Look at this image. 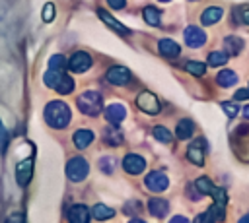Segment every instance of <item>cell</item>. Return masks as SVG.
I'll return each instance as SVG.
<instances>
[{
	"mask_svg": "<svg viewBox=\"0 0 249 223\" xmlns=\"http://www.w3.org/2000/svg\"><path fill=\"white\" fill-rule=\"evenodd\" d=\"M70 116H72L70 114V109L62 101H51L45 107V120L53 128H64V126H68Z\"/></svg>",
	"mask_w": 249,
	"mask_h": 223,
	"instance_id": "cell-1",
	"label": "cell"
},
{
	"mask_svg": "<svg viewBox=\"0 0 249 223\" xmlns=\"http://www.w3.org/2000/svg\"><path fill=\"white\" fill-rule=\"evenodd\" d=\"M76 105H78V109H80L84 114H88V116H97V114L101 112V107H103L101 95H99L97 91H86V93H82V95L78 97Z\"/></svg>",
	"mask_w": 249,
	"mask_h": 223,
	"instance_id": "cell-2",
	"label": "cell"
},
{
	"mask_svg": "<svg viewBox=\"0 0 249 223\" xmlns=\"http://www.w3.org/2000/svg\"><path fill=\"white\" fill-rule=\"evenodd\" d=\"M89 173V165L84 157H72L68 163H66V176L72 180V182H80L88 176Z\"/></svg>",
	"mask_w": 249,
	"mask_h": 223,
	"instance_id": "cell-3",
	"label": "cell"
},
{
	"mask_svg": "<svg viewBox=\"0 0 249 223\" xmlns=\"http://www.w3.org/2000/svg\"><path fill=\"white\" fill-rule=\"evenodd\" d=\"M136 107H138L140 111H144L146 114H158V112H160V101H158V97H156L154 93H150V91L138 93V97H136Z\"/></svg>",
	"mask_w": 249,
	"mask_h": 223,
	"instance_id": "cell-4",
	"label": "cell"
},
{
	"mask_svg": "<svg viewBox=\"0 0 249 223\" xmlns=\"http://www.w3.org/2000/svg\"><path fill=\"white\" fill-rule=\"evenodd\" d=\"M146 186H148V190H152V192H161V190H165L167 186H169V178L161 173V171H152L148 176H146Z\"/></svg>",
	"mask_w": 249,
	"mask_h": 223,
	"instance_id": "cell-5",
	"label": "cell"
},
{
	"mask_svg": "<svg viewBox=\"0 0 249 223\" xmlns=\"http://www.w3.org/2000/svg\"><path fill=\"white\" fill-rule=\"evenodd\" d=\"M185 43L189 47H193V48H198V47H202L206 43V33L196 25H189L185 29Z\"/></svg>",
	"mask_w": 249,
	"mask_h": 223,
	"instance_id": "cell-6",
	"label": "cell"
},
{
	"mask_svg": "<svg viewBox=\"0 0 249 223\" xmlns=\"http://www.w3.org/2000/svg\"><path fill=\"white\" fill-rule=\"evenodd\" d=\"M68 66H70V70L72 72H86L89 66H91V56L88 54V52H84V50H78V52H74L72 56H70V60H68Z\"/></svg>",
	"mask_w": 249,
	"mask_h": 223,
	"instance_id": "cell-7",
	"label": "cell"
},
{
	"mask_svg": "<svg viewBox=\"0 0 249 223\" xmlns=\"http://www.w3.org/2000/svg\"><path fill=\"white\" fill-rule=\"evenodd\" d=\"M123 169L130 175H140L146 169V161H144V157H140L136 153H128L123 159Z\"/></svg>",
	"mask_w": 249,
	"mask_h": 223,
	"instance_id": "cell-8",
	"label": "cell"
},
{
	"mask_svg": "<svg viewBox=\"0 0 249 223\" xmlns=\"http://www.w3.org/2000/svg\"><path fill=\"white\" fill-rule=\"evenodd\" d=\"M31 175H33V159L27 157V159H21L16 167V178H18V184L19 186H25L29 180H31Z\"/></svg>",
	"mask_w": 249,
	"mask_h": 223,
	"instance_id": "cell-9",
	"label": "cell"
},
{
	"mask_svg": "<svg viewBox=\"0 0 249 223\" xmlns=\"http://www.w3.org/2000/svg\"><path fill=\"white\" fill-rule=\"evenodd\" d=\"M128 80H130V72L124 66H113L107 72V81L113 85H124L128 83Z\"/></svg>",
	"mask_w": 249,
	"mask_h": 223,
	"instance_id": "cell-10",
	"label": "cell"
},
{
	"mask_svg": "<svg viewBox=\"0 0 249 223\" xmlns=\"http://www.w3.org/2000/svg\"><path fill=\"white\" fill-rule=\"evenodd\" d=\"M124 116H126V109L123 105H119V103H113V105H109L105 109V118L111 124H121L124 120Z\"/></svg>",
	"mask_w": 249,
	"mask_h": 223,
	"instance_id": "cell-11",
	"label": "cell"
},
{
	"mask_svg": "<svg viewBox=\"0 0 249 223\" xmlns=\"http://www.w3.org/2000/svg\"><path fill=\"white\" fill-rule=\"evenodd\" d=\"M89 217H91V213H89V209H88L84 204H76V206H72L70 211H68V219H70L72 223H88Z\"/></svg>",
	"mask_w": 249,
	"mask_h": 223,
	"instance_id": "cell-12",
	"label": "cell"
},
{
	"mask_svg": "<svg viewBox=\"0 0 249 223\" xmlns=\"http://www.w3.org/2000/svg\"><path fill=\"white\" fill-rule=\"evenodd\" d=\"M72 140H74V145H76L78 149H86V147L93 142V132L88 130V128H80V130L74 132Z\"/></svg>",
	"mask_w": 249,
	"mask_h": 223,
	"instance_id": "cell-13",
	"label": "cell"
},
{
	"mask_svg": "<svg viewBox=\"0 0 249 223\" xmlns=\"http://www.w3.org/2000/svg\"><path fill=\"white\" fill-rule=\"evenodd\" d=\"M224 206H226V204L214 202V204L208 207V211H206L204 215H198V217H196V221H220V219H224Z\"/></svg>",
	"mask_w": 249,
	"mask_h": 223,
	"instance_id": "cell-14",
	"label": "cell"
},
{
	"mask_svg": "<svg viewBox=\"0 0 249 223\" xmlns=\"http://www.w3.org/2000/svg\"><path fill=\"white\" fill-rule=\"evenodd\" d=\"M148 209H150V213L154 217H165L167 211H169V204L165 200H161V198H152L148 202Z\"/></svg>",
	"mask_w": 249,
	"mask_h": 223,
	"instance_id": "cell-15",
	"label": "cell"
},
{
	"mask_svg": "<svg viewBox=\"0 0 249 223\" xmlns=\"http://www.w3.org/2000/svg\"><path fill=\"white\" fill-rule=\"evenodd\" d=\"M103 140H105V143L117 147V145L123 143L124 138H123V132H121L119 128H115V126H107V128L103 130Z\"/></svg>",
	"mask_w": 249,
	"mask_h": 223,
	"instance_id": "cell-16",
	"label": "cell"
},
{
	"mask_svg": "<svg viewBox=\"0 0 249 223\" xmlns=\"http://www.w3.org/2000/svg\"><path fill=\"white\" fill-rule=\"evenodd\" d=\"M222 14H224V10H222L220 6H210V8H206V10L202 12L200 19H202L204 25H214L216 21H220Z\"/></svg>",
	"mask_w": 249,
	"mask_h": 223,
	"instance_id": "cell-17",
	"label": "cell"
},
{
	"mask_svg": "<svg viewBox=\"0 0 249 223\" xmlns=\"http://www.w3.org/2000/svg\"><path fill=\"white\" fill-rule=\"evenodd\" d=\"M158 47H160V52L167 58H177L179 56V45L171 39H161Z\"/></svg>",
	"mask_w": 249,
	"mask_h": 223,
	"instance_id": "cell-18",
	"label": "cell"
},
{
	"mask_svg": "<svg viewBox=\"0 0 249 223\" xmlns=\"http://www.w3.org/2000/svg\"><path fill=\"white\" fill-rule=\"evenodd\" d=\"M175 134H177L179 140L191 138V136L195 134V124H193V120H189V118L179 120V122H177V128H175Z\"/></svg>",
	"mask_w": 249,
	"mask_h": 223,
	"instance_id": "cell-19",
	"label": "cell"
},
{
	"mask_svg": "<svg viewBox=\"0 0 249 223\" xmlns=\"http://www.w3.org/2000/svg\"><path fill=\"white\" fill-rule=\"evenodd\" d=\"M224 48H226L228 54H239L243 50V41L239 37H235V35H230L224 41Z\"/></svg>",
	"mask_w": 249,
	"mask_h": 223,
	"instance_id": "cell-20",
	"label": "cell"
},
{
	"mask_svg": "<svg viewBox=\"0 0 249 223\" xmlns=\"http://www.w3.org/2000/svg\"><path fill=\"white\" fill-rule=\"evenodd\" d=\"M216 81L218 85L222 87H231L233 83H237V74L233 70H222L218 76H216Z\"/></svg>",
	"mask_w": 249,
	"mask_h": 223,
	"instance_id": "cell-21",
	"label": "cell"
},
{
	"mask_svg": "<svg viewBox=\"0 0 249 223\" xmlns=\"http://www.w3.org/2000/svg\"><path fill=\"white\" fill-rule=\"evenodd\" d=\"M97 14H99V17H101V19L105 21V25H109V27H113V29H115L117 33H128V29H126L124 25H121V23H119V21H117V19H115L113 16H109V14L105 12V10H99Z\"/></svg>",
	"mask_w": 249,
	"mask_h": 223,
	"instance_id": "cell-22",
	"label": "cell"
},
{
	"mask_svg": "<svg viewBox=\"0 0 249 223\" xmlns=\"http://www.w3.org/2000/svg\"><path fill=\"white\" fill-rule=\"evenodd\" d=\"M91 215H93V219H109V217H113L115 215V211L111 209V207H107V206H103V204H97V206H93L91 207Z\"/></svg>",
	"mask_w": 249,
	"mask_h": 223,
	"instance_id": "cell-23",
	"label": "cell"
},
{
	"mask_svg": "<svg viewBox=\"0 0 249 223\" xmlns=\"http://www.w3.org/2000/svg\"><path fill=\"white\" fill-rule=\"evenodd\" d=\"M228 62V52H224V50H212L210 54H208V64L210 66H224Z\"/></svg>",
	"mask_w": 249,
	"mask_h": 223,
	"instance_id": "cell-24",
	"label": "cell"
},
{
	"mask_svg": "<svg viewBox=\"0 0 249 223\" xmlns=\"http://www.w3.org/2000/svg\"><path fill=\"white\" fill-rule=\"evenodd\" d=\"M144 21L150 23V25H160V12L154 8V6H146L144 8Z\"/></svg>",
	"mask_w": 249,
	"mask_h": 223,
	"instance_id": "cell-25",
	"label": "cell"
},
{
	"mask_svg": "<svg viewBox=\"0 0 249 223\" xmlns=\"http://www.w3.org/2000/svg\"><path fill=\"white\" fill-rule=\"evenodd\" d=\"M58 93H62V95H66V93H70L72 89H74V80L70 78V76H64L62 74V78H60V81H58V85L54 87Z\"/></svg>",
	"mask_w": 249,
	"mask_h": 223,
	"instance_id": "cell-26",
	"label": "cell"
},
{
	"mask_svg": "<svg viewBox=\"0 0 249 223\" xmlns=\"http://www.w3.org/2000/svg\"><path fill=\"white\" fill-rule=\"evenodd\" d=\"M187 157L195 163V165H202L204 163V155H202V147H198V145H191L189 149H187Z\"/></svg>",
	"mask_w": 249,
	"mask_h": 223,
	"instance_id": "cell-27",
	"label": "cell"
},
{
	"mask_svg": "<svg viewBox=\"0 0 249 223\" xmlns=\"http://www.w3.org/2000/svg\"><path fill=\"white\" fill-rule=\"evenodd\" d=\"M60 78H62V72H58V70H49L45 76H43V81L49 85V87H56L58 85V81H60Z\"/></svg>",
	"mask_w": 249,
	"mask_h": 223,
	"instance_id": "cell-28",
	"label": "cell"
},
{
	"mask_svg": "<svg viewBox=\"0 0 249 223\" xmlns=\"http://www.w3.org/2000/svg\"><path fill=\"white\" fill-rule=\"evenodd\" d=\"M185 70L189 72V74H193V76H204L206 74V64H202V62H187L185 64Z\"/></svg>",
	"mask_w": 249,
	"mask_h": 223,
	"instance_id": "cell-29",
	"label": "cell"
},
{
	"mask_svg": "<svg viewBox=\"0 0 249 223\" xmlns=\"http://www.w3.org/2000/svg\"><path fill=\"white\" fill-rule=\"evenodd\" d=\"M152 134H154L156 140H160V142H163V143H169V142L173 140V138H171V132H169L165 126H156Z\"/></svg>",
	"mask_w": 249,
	"mask_h": 223,
	"instance_id": "cell-30",
	"label": "cell"
},
{
	"mask_svg": "<svg viewBox=\"0 0 249 223\" xmlns=\"http://www.w3.org/2000/svg\"><path fill=\"white\" fill-rule=\"evenodd\" d=\"M49 68L58 70V72H64V68H66V58H64L62 54H54V56H51V60H49Z\"/></svg>",
	"mask_w": 249,
	"mask_h": 223,
	"instance_id": "cell-31",
	"label": "cell"
},
{
	"mask_svg": "<svg viewBox=\"0 0 249 223\" xmlns=\"http://www.w3.org/2000/svg\"><path fill=\"white\" fill-rule=\"evenodd\" d=\"M195 186L198 188V192H200V194H210V190L214 188V184H212L206 176H200V178L195 182Z\"/></svg>",
	"mask_w": 249,
	"mask_h": 223,
	"instance_id": "cell-32",
	"label": "cell"
},
{
	"mask_svg": "<svg viewBox=\"0 0 249 223\" xmlns=\"http://www.w3.org/2000/svg\"><path fill=\"white\" fill-rule=\"evenodd\" d=\"M43 21H53L54 19V4H51V2H47L45 4V8H43Z\"/></svg>",
	"mask_w": 249,
	"mask_h": 223,
	"instance_id": "cell-33",
	"label": "cell"
},
{
	"mask_svg": "<svg viewBox=\"0 0 249 223\" xmlns=\"http://www.w3.org/2000/svg\"><path fill=\"white\" fill-rule=\"evenodd\" d=\"M210 196L214 198V202H218V204H226V200H228V196H226V192L222 190V188H212L210 190Z\"/></svg>",
	"mask_w": 249,
	"mask_h": 223,
	"instance_id": "cell-34",
	"label": "cell"
},
{
	"mask_svg": "<svg viewBox=\"0 0 249 223\" xmlns=\"http://www.w3.org/2000/svg\"><path fill=\"white\" fill-rule=\"evenodd\" d=\"M8 142H10V136H8V130L4 128V124L0 122V151L4 153L6 147H8Z\"/></svg>",
	"mask_w": 249,
	"mask_h": 223,
	"instance_id": "cell-35",
	"label": "cell"
},
{
	"mask_svg": "<svg viewBox=\"0 0 249 223\" xmlns=\"http://www.w3.org/2000/svg\"><path fill=\"white\" fill-rule=\"evenodd\" d=\"M113 161H115L113 157H103V159L99 161L101 171H103V173H113V169H115V163H113Z\"/></svg>",
	"mask_w": 249,
	"mask_h": 223,
	"instance_id": "cell-36",
	"label": "cell"
},
{
	"mask_svg": "<svg viewBox=\"0 0 249 223\" xmlns=\"http://www.w3.org/2000/svg\"><path fill=\"white\" fill-rule=\"evenodd\" d=\"M222 109H224V112H226L228 116H235V114L239 112V109H237L235 103H222Z\"/></svg>",
	"mask_w": 249,
	"mask_h": 223,
	"instance_id": "cell-37",
	"label": "cell"
},
{
	"mask_svg": "<svg viewBox=\"0 0 249 223\" xmlns=\"http://www.w3.org/2000/svg\"><path fill=\"white\" fill-rule=\"evenodd\" d=\"M233 99H237V101L249 99V89H237V91H235V95H233Z\"/></svg>",
	"mask_w": 249,
	"mask_h": 223,
	"instance_id": "cell-38",
	"label": "cell"
},
{
	"mask_svg": "<svg viewBox=\"0 0 249 223\" xmlns=\"http://www.w3.org/2000/svg\"><path fill=\"white\" fill-rule=\"evenodd\" d=\"M107 4H109L111 8H115V10H121V8L126 6V0H107Z\"/></svg>",
	"mask_w": 249,
	"mask_h": 223,
	"instance_id": "cell-39",
	"label": "cell"
},
{
	"mask_svg": "<svg viewBox=\"0 0 249 223\" xmlns=\"http://www.w3.org/2000/svg\"><path fill=\"white\" fill-rule=\"evenodd\" d=\"M241 19L249 25V10H243V12H241Z\"/></svg>",
	"mask_w": 249,
	"mask_h": 223,
	"instance_id": "cell-40",
	"label": "cell"
},
{
	"mask_svg": "<svg viewBox=\"0 0 249 223\" xmlns=\"http://www.w3.org/2000/svg\"><path fill=\"white\" fill-rule=\"evenodd\" d=\"M243 112H245V116H247V118H249V105H247V107H245V109H243Z\"/></svg>",
	"mask_w": 249,
	"mask_h": 223,
	"instance_id": "cell-41",
	"label": "cell"
},
{
	"mask_svg": "<svg viewBox=\"0 0 249 223\" xmlns=\"http://www.w3.org/2000/svg\"><path fill=\"white\" fill-rule=\"evenodd\" d=\"M241 221H243V223H247V221H249V215H245V217H241Z\"/></svg>",
	"mask_w": 249,
	"mask_h": 223,
	"instance_id": "cell-42",
	"label": "cell"
},
{
	"mask_svg": "<svg viewBox=\"0 0 249 223\" xmlns=\"http://www.w3.org/2000/svg\"><path fill=\"white\" fill-rule=\"evenodd\" d=\"M160 2H169V0H160Z\"/></svg>",
	"mask_w": 249,
	"mask_h": 223,
	"instance_id": "cell-43",
	"label": "cell"
},
{
	"mask_svg": "<svg viewBox=\"0 0 249 223\" xmlns=\"http://www.w3.org/2000/svg\"><path fill=\"white\" fill-rule=\"evenodd\" d=\"M247 89H249V87H247Z\"/></svg>",
	"mask_w": 249,
	"mask_h": 223,
	"instance_id": "cell-44",
	"label": "cell"
}]
</instances>
